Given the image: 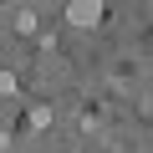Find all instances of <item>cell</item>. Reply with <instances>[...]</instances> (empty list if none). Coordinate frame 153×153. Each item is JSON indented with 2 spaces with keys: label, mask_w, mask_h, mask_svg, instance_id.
<instances>
[{
  "label": "cell",
  "mask_w": 153,
  "mask_h": 153,
  "mask_svg": "<svg viewBox=\"0 0 153 153\" xmlns=\"http://www.w3.org/2000/svg\"><path fill=\"white\" fill-rule=\"evenodd\" d=\"M0 153H5V133H0Z\"/></svg>",
  "instance_id": "obj_4"
},
{
  "label": "cell",
  "mask_w": 153,
  "mask_h": 153,
  "mask_svg": "<svg viewBox=\"0 0 153 153\" xmlns=\"http://www.w3.org/2000/svg\"><path fill=\"white\" fill-rule=\"evenodd\" d=\"M61 16H66V26H97L102 21V5H97V0H71Z\"/></svg>",
  "instance_id": "obj_1"
},
{
  "label": "cell",
  "mask_w": 153,
  "mask_h": 153,
  "mask_svg": "<svg viewBox=\"0 0 153 153\" xmlns=\"http://www.w3.org/2000/svg\"><path fill=\"white\" fill-rule=\"evenodd\" d=\"M16 31L31 36V31H36V10H16Z\"/></svg>",
  "instance_id": "obj_2"
},
{
  "label": "cell",
  "mask_w": 153,
  "mask_h": 153,
  "mask_svg": "<svg viewBox=\"0 0 153 153\" xmlns=\"http://www.w3.org/2000/svg\"><path fill=\"white\" fill-rule=\"evenodd\" d=\"M0 92H16V76L10 71H0Z\"/></svg>",
  "instance_id": "obj_3"
}]
</instances>
